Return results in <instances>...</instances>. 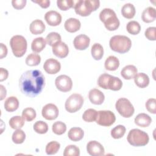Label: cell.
<instances>
[{"label":"cell","mask_w":156,"mask_h":156,"mask_svg":"<svg viewBox=\"0 0 156 156\" xmlns=\"http://www.w3.org/2000/svg\"><path fill=\"white\" fill-rule=\"evenodd\" d=\"M126 133V127L122 125H118L111 130V135L115 139L122 138Z\"/></svg>","instance_id":"39"},{"label":"cell","mask_w":156,"mask_h":156,"mask_svg":"<svg viewBox=\"0 0 156 156\" xmlns=\"http://www.w3.org/2000/svg\"><path fill=\"white\" fill-rule=\"evenodd\" d=\"M57 88L62 92H67L71 90L73 82L71 79L66 75H60L55 80Z\"/></svg>","instance_id":"10"},{"label":"cell","mask_w":156,"mask_h":156,"mask_svg":"<svg viewBox=\"0 0 156 156\" xmlns=\"http://www.w3.org/2000/svg\"><path fill=\"white\" fill-rule=\"evenodd\" d=\"M58 112L57 107L53 104L45 105L41 110L42 116L47 120H54L56 119L58 115Z\"/></svg>","instance_id":"11"},{"label":"cell","mask_w":156,"mask_h":156,"mask_svg":"<svg viewBox=\"0 0 156 156\" xmlns=\"http://www.w3.org/2000/svg\"><path fill=\"white\" fill-rule=\"evenodd\" d=\"M30 31L34 35L42 34L45 30V25L40 20H35L33 21L29 27Z\"/></svg>","instance_id":"20"},{"label":"cell","mask_w":156,"mask_h":156,"mask_svg":"<svg viewBox=\"0 0 156 156\" xmlns=\"http://www.w3.org/2000/svg\"><path fill=\"white\" fill-rule=\"evenodd\" d=\"M156 18L155 9L152 7H148L146 8L141 15L142 20L147 23L153 22Z\"/></svg>","instance_id":"22"},{"label":"cell","mask_w":156,"mask_h":156,"mask_svg":"<svg viewBox=\"0 0 156 156\" xmlns=\"http://www.w3.org/2000/svg\"><path fill=\"white\" fill-rule=\"evenodd\" d=\"M58 7L62 10H67L71 7H74L75 1L73 0H57Z\"/></svg>","instance_id":"43"},{"label":"cell","mask_w":156,"mask_h":156,"mask_svg":"<svg viewBox=\"0 0 156 156\" xmlns=\"http://www.w3.org/2000/svg\"><path fill=\"white\" fill-rule=\"evenodd\" d=\"M127 32L132 35H137L139 34L141 30V26L136 21H129L126 26Z\"/></svg>","instance_id":"34"},{"label":"cell","mask_w":156,"mask_h":156,"mask_svg":"<svg viewBox=\"0 0 156 156\" xmlns=\"http://www.w3.org/2000/svg\"><path fill=\"white\" fill-rule=\"evenodd\" d=\"M104 66L105 69L108 71H115L119 67V61L116 57L110 55L106 58Z\"/></svg>","instance_id":"26"},{"label":"cell","mask_w":156,"mask_h":156,"mask_svg":"<svg viewBox=\"0 0 156 156\" xmlns=\"http://www.w3.org/2000/svg\"><path fill=\"white\" fill-rule=\"evenodd\" d=\"M60 144L55 141H52L47 144L46 146V152L48 155L55 154L59 150Z\"/></svg>","instance_id":"38"},{"label":"cell","mask_w":156,"mask_h":156,"mask_svg":"<svg viewBox=\"0 0 156 156\" xmlns=\"http://www.w3.org/2000/svg\"><path fill=\"white\" fill-rule=\"evenodd\" d=\"M91 55L96 60H101L104 54V49L102 46L99 43H94L91 49Z\"/></svg>","instance_id":"29"},{"label":"cell","mask_w":156,"mask_h":156,"mask_svg":"<svg viewBox=\"0 0 156 156\" xmlns=\"http://www.w3.org/2000/svg\"><path fill=\"white\" fill-rule=\"evenodd\" d=\"M7 46L4 44L2 43H1V54L0 58H2L7 55Z\"/></svg>","instance_id":"50"},{"label":"cell","mask_w":156,"mask_h":156,"mask_svg":"<svg viewBox=\"0 0 156 156\" xmlns=\"http://www.w3.org/2000/svg\"><path fill=\"white\" fill-rule=\"evenodd\" d=\"M25 119L20 116H15L9 120V125L13 129H21L24 124Z\"/></svg>","instance_id":"31"},{"label":"cell","mask_w":156,"mask_h":156,"mask_svg":"<svg viewBox=\"0 0 156 156\" xmlns=\"http://www.w3.org/2000/svg\"><path fill=\"white\" fill-rule=\"evenodd\" d=\"M40 61L41 57L40 55L35 53L30 54L26 58V63L30 66L38 65L40 63Z\"/></svg>","instance_id":"36"},{"label":"cell","mask_w":156,"mask_h":156,"mask_svg":"<svg viewBox=\"0 0 156 156\" xmlns=\"http://www.w3.org/2000/svg\"><path fill=\"white\" fill-rule=\"evenodd\" d=\"M46 41L43 37L35 38L31 43V49L35 52H41L46 46Z\"/></svg>","instance_id":"28"},{"label":"cell","mask_w":156,"mask_h":156,"mask_svg":"<svg viewBox=\"0 0 156 156\" xmlns=\"http://www.w3.org/2000/svg\"><path fill=\"white\" fill-rule=\"evenodd\" d=\"M115 107L118 112L124 118H129L134 113V107L131 102L126 98H121L117 100Z\"/></svg>","instance_id":"7"},{"label":"cell","mask_w":156,"mask_h":156,"mask_svg":"<svg viewBox=\"0 0 156 156\" xmlns=\"http://www.w3.org/2000/svg\"><path fill=\"white\" fill-rule=\"evenodd\" d=\"M44 19L49 25L51 26H56L60 24L62 21V16L57 11L50 10L45 13Z\"/></svg>","instance_id":"14"},{"label":"cell","mask_w":156,"mask_h":156,"mask_svg":"<svg viewBox=\"0 0 156 156\" xmlns=\"http://www.w3.org/2000/svg\"><path fill=\"white\" fill-rule=\"evenodd\" d=\"M111 76L112 75L106 73L100 75L98 79V85L104 89H108V83Z\"/></svg>","instance_id":"44"},{"label":"cell","mask_w":156,"mask_h":156,"mask_svg":"<svg viewBox=\"0 0 156 156\" xmlns=\"http://www.w3.org/2000/svg\"><path fill=\"white\" fill-rule=\"evenodd\" d=\"M32 2L39 4L42 8H47L50 5V1L49 0H32Z\"/></svg>","instance_id":"48"},{"label":"cell","mask_w":156,"mask_h":156,"mask_svg":"<svg viewBox=\"0 0 156 156\" xmlns=\"http://www.w3.org/2000/svg\"><path fill=\"white\" fill-rule=\"evenodd\" d=\"M43 68L47 73L49 74H54L60 70L61 65L58 60L50 58L45 61L43 65Z\"/></svg>","instance_id":"13"},{"label":"cell","mask_w":156,"mask_h":156,"mask_svg":"<svg viewBox=\"0 0 156 156\" xmlns=\"http://www.w3.org/2000/svg\"><path fill=\"white\" fill-rule=\"evenodd\" d=\"M26 2V0H13L12 4L15 9H21L25 7Z\"/></svg>","instance_id":"47"},{"label":"cell","mask_w":156,"mask_h":156,"mask_svg":"<svg viewBox=\"0 0 156 156\" xmlns=\"http://www.w3.org/2000/svg\"><path fill=\"white\" fill-rule=\"evenodd\" d=\"M45 85V79L38 69L28 70L22 74L19 79V87L22 93L34 98L40 94Z\"/></svg>","instance_id":"1"},{"label":"cell","mask_w":156,"mask_h":156,"mask_svg":"<svg viewBox=\"0 0 156 156\" xmlns=\"http://www.w3.org/2000/svg\"><path fill=\"white\" fill-rule=\"evenodd\" d=\"M110 48L115 52L124 54L128 52L132 46L130 39L125 35H115L109 41Z\"/></svg>","instance_id":"3"},{"label":"cell","mask_w":156,"mask_h":156,"mask_svg":"<svg viewBox=\"0 0 156 156\" xmlns=\"http://www.w3.org/2000/svg\"><path fill=\"white\" fill-rule=\"evenodd\" d=\"M68 138L73 141H78L82 140L84 136L83 130L80 127H72L68 133Z\"/></svg>","instance_id":"23"},{"label":"cell","mask_w":156,"mask_h":156,"mask_svg":"<svg viewBox=\"0 0 156 156\" xmlns=\"http://www.w3.org/2000/svg\"><path fill=\"white\" fill-rule=\"evenodd\" d=\"M90 42V38L85 34H80L76 36L73 41L74 48L77 50H84L87 49Z\"/></svg>","instance_id":"15"},{"label":"cell","mask_w":156,"mask_h":156,"mask_svg":"<svg viewBox=\"0 0 156 156\" xmlns=\"http://www.w3.org/2000/svg\"><path fill=\"white\" fill-rule=\"evenodd\" d=\"M12 51L15 56L21 57L24 55L27 50V41L22 35H14L10 41Z\"/></svg>","instance_id":"6"},{"label":"cell","mask_w":156,"mask_h":156,"mask_svg":"<svg viewBox=\"0 0 156 156\" xmlns=\"http://www.w3.org/2000/svg\"><path fill=\"white\" fill-rule=\"evenodd\" d=\"M116 120L115 114L110 110H100L98 112L96 122L98 124L102 126H110Z\"/></svg>","instance_id":"9"},{"label":"cell","mask_w":156,"mask_h":156,"mask_svg":"<svg viewBox=\"0 0 156 156\" xmlns=\"http://www.w3.org/2000/svg\"><path fill=\"white\" fill-rule=\"evenodd\" d=\"M83 104V98L81 94L73 93L66 99L65 109L69 113H74L80 110Z\"/></svg>","instance_id":"8"},{"label":"cell","mask_w":156,"mask_h":156,"mask_svg":"<svg viewBox=\"0 0 156 156\" xmlns=\"http://www.w3.org/2000/svg\"><path fill=\"white\" fill-rule=\"evenodd\" d=\"M127 140L132 146L138 147L146 145L149 142V137L145 132L138 129H133L129 131Z\"/></svg>","instance_id":"5"},{"label":"cell","mask_w":156,"mask_h":156,"mask_svg":"<svg viewBox=\"0 0 156 156\" xmlns=\"http://www.w3.org/2000/svg\"><path fill=\"white\" fill-rule=\"evenodd\" d=\"M122 86V82L119 78L113 76L110 77L108 83V89L113 91H118L121 88Z\"/></svg>","instance_id":"30"},{"label":"cell","mask_w":156,"mask_h":156,"mask_svg":"<svg viewBox=\"0 0 156 156\" xmlns=\"http://www.w3.org/2000/svg\"><path fill=\"white\" fill-rule=\"evenodd\" d=\"M34 130L38 133L44 134L48 132V126L43 121H38L34 124Z\"/></svg>","instance_id":"42"},{"label":"cell","mask_w":156,"mask_h":156,"mask_svg":"<svg viewBox=\"0 0 156 156\" xmlns=\"http://www.w3.org/2000/svg\"><path fill=\"white\" fill-rule=\"evenodd\" d=\"M155 31H156L155 27H149L147 28L144 32L145 37L149 40L155 41L156 40Z\"/></svg>","instance_id":"46"},{"label":"cell","mask_w":156,"mask_h":156,"mask_svg":"<svg viewBox=\"0 0 156 156\" xmlns=\"http://www.w3.org/2000/svg\"><path fill=\"white\" fill-rule=\"evenodd\" d=\"M46 41L49 46H53L55 44L61 41V36L57 32H50L46 37Z\"/></svg>","instance_id":"32"},{"label":"cell","mask_w":156,"mask_h":156,"mask_svg":"<svg viewBox=\"0 0 156 156\" xmlns=\"http://www.w3.org/2000/svg\"><path fill=\"white\" fill-rule=\"evenodd\" d=\"M87 152L92 156H102L105 151L102 145L96 141H90L87 145Z\"/></svg>","instance_id":"12"},{"label":"cell","mask_w":156,"mask_h":156,"mask_svg":"<svg viewBox=\"0 0 156 156\" xmlns=\"http://www.w3.org/2000/svg\"><path fill=\"white\" fill-rule=\"evenodd\" d=\"M99 5V0H78L75 1L73 8H74L77 14L82 16H87L90 15L93 11L98 9Z\"/></svg>","instance_id":"2"},{"label":"cell","mask_w":156,"mask_h":156,"mask_svg":"<svg viewBox=\"0 0 156 156\" xmlns=\"http://www.w3.org/2000/svg\"><path fill=\"white\" fill-rule=\"evenodd\" d=\"M135 8L131 3H126L122 7L121 13L126 18L131 19L133 18L135 15Z\"/></svg>","instance_id":"27"},{"label":"cell","mask_w":156,"mask_h":156,"mask_svg":"<svg viewBox=\"0 0 156 156\" xmlns=\"http://www.w3.org/2000/svg\"><path fill=\"white\" fill-rule=\"evenodd\" d=\"M36 115L35 110L31 107L26 108L22 112V117L27 121L34 120L35 118Z\"/></svg>","instance_id":"40"},{"label":"cell","mask_w":156,"mask_h":156,"mask_svg":"<svg viewBox=\"0 0 156 156\" xmlns=\"http://www.w3.org/2000/svg\"><path fill=\"white\" fill-rule=\"evenodd\" d=\"M135 84L140 88H143L146 87L149 83V78L147 74L144 73L136 74L134 77Z\"/></svg>","instance_id":"24"},{"label":"cell","mask_w":156,"mask_h":156,"mask_svg":"<svg viewBox=\"0 0 156 156\" xmlns=\"http://www.w3.org/2000/svg\"><path fill=\"white\" fill-rule=\"evenodd\" d=\"M97 115L98 112L96 110L93 108H88L84 112L82 115V118L85 121L91 122L96 121Z\"/></svg>","instance_id":"33"},{"label":"cell","mask_w":156,"mask_h":156,"mask_svg":"<svg viewBox=\"0 0 156 156\" xmlns=\"http://www.w3.org/2000/svg\"><path fill=\"white\" fill-rule=\"evenodd\" d=\"M151 122V118L148 115L144 113L138 114L135 118V123L141 127H148Z\"/></svg>","instance_id":"21"},{"label":"cell","mask_w":156,"mask_h":156,"mask_svg":"<svg viewBox=\"0 0 156 156\" xmlns=\"http://www.w3.org/2000/svg\"><path fill=\"white\" fill-rule=\"evenodd\" d=\"M0 88H1V98L0 100L2 101L4 99V98L6 96V89L4 88V87L2 85H0Z\"/></svg>","instance_id":"51"},{"label":"cell","mask_w":156,"mask_h":156,"mask_svg":"<svg viewBox=\"0 0 156 156\" xmlns=\"http://www.w3.org/2000/svg\"><path fill=\"white\" fill-rule=\"evenodd\" d=\"M64 26L66 31L73 33L76 32L80 29L81 24L79 20L74 18H70L66 20Z\"/></svg>","instance_id":"18"},{"label":"cell","mask_w":156,"mask_h":156,"mask_svg":"<svg viewBox=\"0 0 156 156\" xmlns=\"http://www.w3.org/2000/svg\"><path fill=\"white\" fill-rule=\"evenodd\" d=\"M99 19L104 23L105 28L110 31L115 30L119 26V21L114 10L111 9H104L99 13Z\"/></svg>","instance_id":"4"},{"label":"cell","mask_w":156,"mask_h":156,"mask_svg":"<svg viewBox=\"0 0 156 156\" xmlns=\"http://www.w3.org/2000/svg\"><path fill=\"white\" fill-rule=\"evenodd\" d=\"M9 75V72L7 69L1 68L0 69V81L2 82L4 80H5Z\"/></svg>","instance_id":"49"},{"label":"cell","mask_w":156,"mask_h":156,"mask_svg":"<svg viewBox=\"0 0 156 156\" xmlns=\"http://www.w3.org/2000/svg\"><path fill=\"white\" fill-rule=\"evenodd\" d=\"M52 52L59 58H65L68 54L69 49L66 43L60 41L52 46Z\"/></svg>","instance_id":"17"},{"label":"cell","mask_w":156,"mask_h":156,"mask_svg":"<svg viewBox=\"0 0 156 156\" xmlns=\"http://www.w3.org/2000/svg\"><path fill=\"white\" fill-rule=\"evenodd\" d=\"M88 98L90 102L95 105H101L103 103L105 96L102 91L97 88L91 89L88 93Z\"/></svg>","instance_id":"16"},{"label":"cell","mask_w":156,"mask_h":156,"mask_svg":"<svg viewBox=\"0 0 156 156\" xmlns=\"http://www.w3.org/2000/svg\"><path fill=\"white\" fill-rule=\"evenodd\" d=\"M145 106L149 112L152 114L156 113V99L154 98L149 99L146 104Z\"/></svg>","instance_id":"45"},{"label":"cell","mask_w":156,"mask_h":156,"mask_svg":"<svg viewBox=\"0 0 156 156\" xmlns=\"http://www.w3.org/2000/svg\"><path fill=\"white\" fill-rule=\"evenodd\" d=\"M52 130L56 135H62L66 130V126L62 121H56L52 124Z\"/></svg>","instance_id":"37"},{"label":"cell","mask_w":156,"mask_h":156,"mask_svg":"<svg viewBox=\"0 0 156 156\" xmlns=\"http://www.w3.org/2000/svg\"><path fill=\"white\" fill-rule=\"evenodd\" d=\"M137 68L134 65H129L122 69L121 75L124 79L130 80L135 77L137 74Z\"/></svg>","instance_id":"19"},{"label":"cell","mask_w":156,"mask_h":156,"mask_svg":"<svg viewBox=\"0 0 156 156\" xmlns=\"http://www.w3.org/2000/svg\"><path fill=\"white\" fill-rule=\"evenodd\" d=\"M12 139L15 143L21 144L26 139V134L23 130L20 129H16L13 133Z\"/></svg>","instance_id":"35"},{"label":"cell","mask_w":156,"mask_h":156,"mask_svg":"<svg viewBox=\"0 0 156 156\" xmlns=\"http://www.w3.org/2000/svg\"><path fill=\"white\" fill-rule=\"evenodd\" d=\"M64 156H79L80 149L76 145H68L67 146L63 152Z\"/></svg>","instance_id":"41"},{"label":"cell","mask_w":156,"mask_h":156,"mask_svg":"<svg viewBox=\"0 0 156 156\" xmlns=\"http://www.w3.org/2000/svg\"><path fill=\"white\" fill-rule=\"evenodd\" d=\"M19 107V101L15 96H10L5 101L4 108L6 111L12 112L18 109Z\"/></svg>","instance_id":"25"}]
</instances>
